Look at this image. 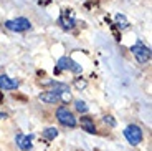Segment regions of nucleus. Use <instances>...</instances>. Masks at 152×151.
Listing matches in <instances>:
<instances>
[{
	"label": "nucleus",
	"mask_w": 152,
	"mask_h": 151,
	"mask_svg": "<svg viewBox=\"0 0 152 151\" xmlns=\"http://www.w3.org/2000/svg\"><path fill=\"white\" fill-rule=\"evenodd\" d=\"M131 52H132V55L137 58L139 63H147V61L151 60V48L145 47L141 40H137L136 45L131 47Z\"/></svg>",
	"instance_id": "obj_1"
},
{
	"label": "nucleus",
	"mask_w": 152,
	"mask_h": 151,
	"mask_svg": "<svg viewBox=\"0 0 152 151\" xmlns=\"http://www.w3.org/2000/svg\"><path fill=\"white\" fill-rule=\"evenodd\" d=\"M5 27L12 32H27L31 28V23L28 19L18 17V19H13V20H7V22H5Z\"/></svg>",
	"instance_id": "obj_2"
},
{
	"label": "nucleus",
	"mask_w": 152,
	"mask_h": 151,
	"mask_svg": "<svg viewBox=\"0 0 152 151\" xmlns=\"http://www.w3.org/2000/svg\"><path fill=\"white\" fill-rule=\"evenodd\" d=\"M56 118H58V121H60L61 125L69 126V128H75V126H76L75 115H73L71 111L66 108V106H61V108L56 110Z\"/></svg>",
	"instance_id": "obj_3"
},
{
	"label": "nucleus",
	"mask_w": 152,
	"mask_h": 151,
	"mask_svg": "<svg viewBox=\"0 0 152 151\" xmlns=\"http://www.w3.org/2000/svg\"><path fill=\"white\" fill-rule=\"evenodd\" d=\"M124 136H126V140L129 141L131 144H134V146L142 141V131L137 125H129L127 126V128L124 130Z\"/></svg>",
	"instance_id": "obj_4"
},
{
	"label": "nucleus",
	"mask_w": 152,
	"mask_h": 151,
	"mask_svg": "<svg viewBox=\"0 0 152 151\" xmlns=\"http://www.w3.org/2000/svg\"><path fill=\"white\" fill-rule=\"evenodd\" d=\"M56 68L58 70H69V72L76 73V75L83 72L81 65H78L75 60H71L69 57H61L60 60H58V63H56Z\"/></svg>",
	"instance_id": "obj_5"
},
{
	"label": "nucleus",
	"mask_w": 152,
	"mask_h": 151,
	"mask_svg": "<svg viewBox=\"0 0 152 151\" xmlns=\"http://www.w3.org/2000/svg\"><path fill=\"white\" fill-rule=\"evenodd\" d=\"M58 23H60V25L63 27L65 30H71V28H75V25H76V22H75V19H73L71 13H69V17H68V10H65V12L60 15Z\"/></svg>",
	"instance_id": "obj_6"
},
{
	"label": "nucleus",
	"mask_w": 152,
	"mask_h": 151,
	"mask_svg": "<svg viewBox=\"0 0 152 151\" xmlns=\"http://www.w3.org/2000/svg\"><path fill=\"white\" fill-rule=\"evenodd\" d=\"M17 144L22 151H30L31 150V136L28 135H17Z\"/></svg>",
	"instance_id": "obj_7"
},
{
	"label": "nucleus",
	"mask_w": 152,
	"mask_h": 151,
	"mask_svg": "<svg viewBox=\"0 0 152 151\" xmlns=\"http://www.w3.org/2000/svg\"><path fill=\"white\" fill-rule=\"evenodd\" d=\"M18 87V81L7 75H0V88L2 90H15Z\"/></svg>",
	"instance_id": "obj_8"
},
{
	"label": "nucleus",
	"mask_w": 152,
	"mask_h": 151,
	"mask_svg": "<svg viewBox=\"0 0 152 151\" xmlns=\"http://www.w3.org/2000/svg\"><path fill=\"white\" fill-rule=\"evenodd\" d=\"M38 100L40 101H45V103H58L60 101V95H56L55 91H45V93H40L38 95Z\"/></svg>",
	"instance_id": "obj_9"
},
{
	"label": "nucleus",
	"mask_w": 152,
	"mask_h": 151,
	"mask_svg": "<svg viewBox=\"0 0 152 151\" xmlns=\"http://www.w3.org/2000/svg\"><path fill=\"white\" fill-rule=\"evenodd\" d=\"M81 128H83L84 131L91 133V135H94V133H96L94 121H93V118H89V116H83V118H81Z\"/></svg>",
	"instance_id": "obj_10"
},
{
	"label": "nucleus",
	"mask_w": 152,
	"mask_h": 151,
	"mask_svg": "<svg viewBox=\"0 0 152 151\" xmlns=\"http://www.w3.org/2000/svg\"><path fill=\"white\" fill-rule=\"evenodd\" d=\"M116 25H118L119 28H122V30H124V28H127V27H129V22H127V19H126L124 15L118 13V15H116Z\"/></svg>",
	"instance_id": "obj_11"
},
{
	"label": "nucleus",
	"mask_w": 152,
	"mask_h": 151,
	"mask_svg": "<svg viewBox=\"0 0 152 151\" xmlns=\"http://www.w3.org/2000/svg\"><path fill=\"white\" fill-rule=\"evenodd\" d=\"M56 136H58L56 128H46L45 131H43V138H45V140H55Z\"/></svg>",
	"instance_id": "obj_12"
},
{
	"label": "nucleus",
	"mask_w": 152,
	"mask_h": 151,
	"mask_svg": "<svg viewBox=\"0 0 152 151\" xmlns=\"http://www.w3.org/2000/svg\"><path fill=\"white\" fill-rule=\"evenodd\" d=\"M75 108L80 111V113H86L88 111V106H86V103L83 101V100H76L75 101Z\"/></svg>",
	"instance_id": "obj_13"
},
{
	"label": "nucleus",
	"mask_w": 152,
	"mask_h": 151,
	"mask_svg": "<svg viewBox=\"0 0 152 151\" xmlns=\"http://www.w3.org/2000/svg\"><path fill=\"white\" fill-rule=\"evenodd\" d=\"M86 81H84V80H75V87L76 88H80V90H81V88H86Z\"/></svg>",
	"instance_id": "obj_14"
},
{
	"label": "nucleus",
	"mask_w": 152,
	"mask_h": 151,
	"mask_svg": "<svg viewBox=\"0 0 152 151\" xmlns=\"http://www.w3.org/2000/svg\"><path fill=\"white\" fill-rule=\"evenodd\" d=\"M104 121H106V123H109L111 126H116V121L113 120V116H107V115H106V116H104Z\"/></svg>",
	"instance_id": "obj_15"
},
{
	"label": "nucleus",
	"mask_w": 152,
	"mask_h": 151,
	"mask_svg": "<svg viewBox=\"0 0 152 151\" xmlns=\"http://www.w3.org/2000/svg\"><path fill=\"white\" fill-rule=\"evenodd\" d=\"M2 98H4V96H2V91H0V101H2Z\"/></svg>",
	"instance_id": "obj_16"
}]
</instances>
